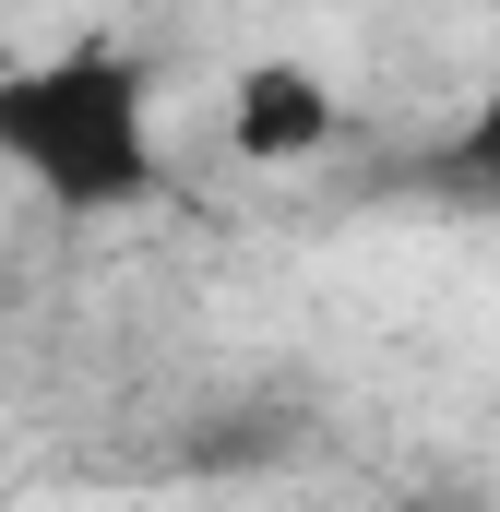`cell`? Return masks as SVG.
<instances>
[{"mask_svg":"<svg viewBox=\"0 0 500 512\" xmlns=\"http://www.w3.org/2000/svg\"><path fill=\"white\" fill-rule=\"evenodd\" d=\"M0 167H24L72 215L155 203L167 191V155H155V120H143V60L60 48V60L0 72Z\"/></svg>","mask_w":500,"mask_h":512,"instance_id":"cell-1","label":"cell"},{"mask_svg":"<svg viewBox=\"0 0 500 512\" xmlns=\"http://www.w3.org/2000/svg\"><path fill=\"white\" fill-rule=\"evenodd\" d=\"M227 143H239L250 167H298V155H322V143H334L322 72H298V60H250L239 84H227Z\"/></svg>","mask_w":500,"mask_h":512,"instance_id":"cell-2","label":"cell"},{"mask_svg":"<svg viewBox=\"0 0 500 512\" xmlns=\"http://www.w3.org/2000/svg\"><path fill=\"white\" fill-rule=\"evenodd\" d=\"M453 179H465V191H500V84L477 96V120L453 131Z\"/></svg>","mask_w":500,"mask_h":512,"instance_id":"cell-3","label":"cell"},{"mask_svg":"<svg viewBox=\"0 0 500 512\" xmlns=\"http://www.w3.org/2000/svg\"><path fill=\"white\" fill-rule=\"evenodd\" d=\"M274 441H286L274 417H227V429H203V441H191V465H203V477H215V465H262Z\"/></svg>","mask_w":500,"mask_h":512,"instance_id":"cell-4","label":"cell"}]
</instances>
